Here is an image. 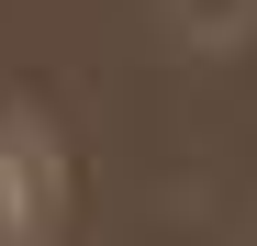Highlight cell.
<instances>
[{
    "label": "cell",
    "mask_w": 257,
    "mask_h": 246,
    "mask_svg": "<svg viewBox=\"0 0 257 246\" xmlns=\"http://www.w3.org/2000/svg\"><path fill=\"white\" fill-rule=\"evenodd\" d=\"M56 201V157H45V135L34 123H0V235H34L23 213H45Z\"/></svg>",
    "instance_id": "6da1fadb"
}]
</instances>
